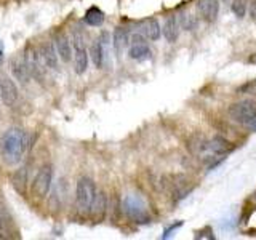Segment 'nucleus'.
<instances>
[{"mask_svg": "<svg viewBox=\"0 0 256 240\" xmlns=\"http://www.w3.org/2000/svg\"><path fill=\"white\" fill-rule=\"evenodd\" d=\"M178 22H180V28H182L184 30H194L197 28L196 16L189 12H181L178 16Z\"/></svg>", "mask_w": 256, "mask_h": 240, "instance_id": "nucleus-21", "label": "nucleus"}, {"mask_svg": "<svg viewBox=\"0 0 256 240\" xmlns=\"http://www.w3.org/2000/svg\"><path fill=\"white\" fill-rule=\"evenodd\" d=\"M248 61H250L252 64H256V53L250 54V60H248Z\"/></svg>", "mask_w": 256, "mask_h": 240, "instance_id": "nucleus-29", "label": "nucleus"}, {"mask_svg": "<svg viewBox=\"0 0 256 240\" xmlns=\"http://www.w3.org/2000/svg\"><path fill=\"white\" fill-rule=\"evenodd\" d=\"M0 98L5 106H13L18 100V86L10 77H0Z\"/></svg>", "mask_w": 256, "mask_h": 240, "instance_id": "nucleus-8", "label": "nucleus"}, {"mask_svg": "<svg viewBox=\"0 0 256 240\" xmlns=\"http://www.w3.org/2000/svg\"><path fill=\"white\" fill-rule=\"evenodd\" d=\"M229 116L236 120L237 124H242L256 132V101L244 100L230 106Z\"/></svg>", "mask_w": 256, "mask_h": 240, "instance_id": "nucleus-2", "label": "nucleus"}, {"mask_svg": "<svg viewBox=\"0 0 256 240\" xmlns=\"http://www.w3.org/2000/svg\"><path fill=\"white\" fill-rule=\"evenodd\" d=\"M106 212H108V197L102 190H96L93 202L90 208H88V214H90V218L94 222H101L104 220V216H106Z\"/></svg>", "mask_w": 256, "mask_h": 240, "instance_id": "nucleus-7", "label": "nucleus"}, {"mask_svg": "<svg viewBox=\"0 0 256 240\" xmlns=\"http://www.w3.org/2000/svg\"><path fill=\"white\" fill-rule=\"evenodd\" d=\"M250 14H252V20L256 22V0L252 2V6H250Z\"/></svg>", "mask_w": 256, "mask_h": 240, "instance_id": "nucleus-28", "label": "nucleus"}, {"mask_svg": "<svg viewBox=\"0 0 256 240\" xmlns=\"http://www.w3.org/2000/svg\"><path fill=\"white\" fill-rule=\"evenodd\" d=\"M130 44V34H128V29L125 28H117L114 30V46L117 53H122L125 48Z\"/></svg>", "mask_w": 256, "mask_h": 240, "instance_id": "nucleus-18", "label": "nucleus"}, {"mask_svg": "<svg viewBox=\"0 0 256 240\" xmlns=\"http://www.w3.org/2000/svg\"><path fill=\"white\" fill-rule=\"evenodd\" d=\"M53 182V168L52 165H44L37 172L34 182H32V194L37 198H45L52 189Z\"/></svg>", "mask_w": 256, "mask_h": 240, "instance_id": "nucleus-5", "label": "nucleus"}, {"mask_svg": "<svg viewBox=\"0 0 256 240\" xmlns=\"http://www.w3.org/2000/svg\"><path fill=\"white\" fill-rule=\"evenodd\" d=\"M12 184L16 189V192H20V194L26 192V186H28V168L26 166H21L20 170L14 172L12 178Z\"/></svg>", "mask_w": 256, "mask_h": 240, "instance_id": "nucleus-16", "label": "nucleus"}, {"mask_svg": "<svg viewBox=\"0 0 256 240\" xmlns=\"http://www.w3.org/2000/svg\"><path fill=\"white\" fill-rule=\"evenodd\" d=\"M40 54H42V61L46 68H50L53 70L58 69V53H56L52 42H45L40 46Z\"/></svg>", "mask_w": 256, "mask_h": 240, "instance_id": "nucleus-11", "label": "nucleus"}, {"mask_svg": "<svg viewBox=\"0 0 256 240\" xmlns=\"http://www.w3.org/2000/svg\"><path fill=\"white\" fill-rule=\"evenodd\" d=\"M54 48H56V53H58L60 58L64 62H69L72 58V48H70V42L68 36L64 32H56L54 36Z\"/></svg>", "mask_w": 256, "mask_h": 240, "instance_id": "nucleus-10", "label": "nucleus"}, {"mask_svg": "<svg viewBox=\"0 0 256 240\" xmlns=\"http://www.w3.org/2000/svg\"><path fill=\"white\" fill-rule=\"evenodd\" d=\"M0 229H2V234H6V237H10V234H18L13 220L6 214L0 216Z\"/></svg>", "mask_w": 256, "mask_h": 240, "instance_id": "nucleus-22", "label": "nucleus"}, {"mask_svg": "<svg viewBox=\"0 0 256 240\" xmlns=\"http://www.w3.org/2000/svg\"><path fill=\"white\" fill-rule=\"evenodd\" d=\"M122 212L134 222L146 224L150 221V216L146 210V202L140 196H126L122 200Z\"/></svg>", "mask_w": 256, "mask_h": 240, "instance_id": "nucleus-3", "label": "nucleus"}, {"mask_svg": "<svg viewBox=\"0 0 256 240\" xmlns=\"http://www.w3.org/2000/svg\"><path fill=\"white\" fill-rule=\"evenodd\" d=\"M250 200H252V204H253V205H256V192H253L252 197H250Z\"/></svg>", "mask_w": 256, "mask_h": 240, "instance_id": "nucleus-30", "label": "nucleus"}, {"mask_svg": "<svg viewBox=\"0 0 256 240\" xmlns=\"http://www.w3.org/2000/svg\"><path fill=\"white\" fill-rule=\"evenodd\" d=\"M72 46H74V70L77 74H84L88 66V50L80 32H76L72 37Z\"/></svg>", "mask_w": 256, "mask_h": 240, "instance_id": "nucleus-6", "label": "nucleus"}, {"mask_svg": "<svg viewBox=\"0 0 256 240\" xmlns=\"http://www.w3.org/2000/svg\"><path fill=\"white\" fill-rule=\"evenodd\" d=\"M102 21H104V13L98 6L88 8V12L85 13V22L88 26H101Z\"/></svg>", "mask_w": 256, "mask_h": 240, "instance_id": "nucleus-20", "label": "nucleus"}, {"mask_svg": "<svg viewBox=\"0 0 256 240\" xmlns=\"http://www.w3.org/2000/svg\"><path fill=\"white\" fill-rule=\"evenodd\" d=\"M196 237H197V238H210V240L214 238L213 230H212L210 228H205V229H202V230H198L197 234H196Z\"/></svg>", "mask_w": 256, "mask_h": 240, "instance_id": "nucleus-25", "label": "nucleus"}, {"mask_svg": "<svg viewBox=\"0 0 256 240\" xmlns=\"http://www.w3.org/2000/svg\"><path fill=\"white\" fill-rule=\"evenodd\" d=\"M160 24L156 18H150V20H146L140 28V32L141 34L149 38V40H157L160 37Z\"/></svg>", "mask_w": 256, "mask_h": 240, "instance_id": "nucleus-15", "label": "nucleus"}, {"mask_svg": "<svg viewBox=\"0 0 256 240\" xmlns=\"http://www.w3.org/2000/svg\"><path fill=\"white\" fill-rule=\"evenodd\" d=\"M94 194H96L94 181L92 178L82 176V178L77 181V188H76V202H77V208L80 213H88V208H90L93 202Z\"/></svg>", "mask_w": 256, "mask_h": 240, "instance_id": "nucleus-4", "label": "nucleus"}, {"mask_svg": "<svg viewBox=\"0 0 256 240\" xmlns=\"http://www.w3.org/2000/svg\"><path fill=\"white\" fill-rule=\"evenodd\" d=\"M237 93H240V94H256V78L250 80V82H246L244 85H240L237 88Z\"/></svg>", "mask_w": 256, "mask_h": 240, "instance_id": "nucleus-24", "label": "nucleus"}, {"mask_svg": "<svg viewBox=\"0 0 256 240\" xmlns=\"http://www.w3.org/2000/svg\"><path fill=\"white\" fill-rule=\"evenodd\" d=\"M130 42L132 44H146V37H144L142 34H133Z\"/></svg>", "mask_w": 256, "mask_h": 240, "instance_id": "nucleus-27", "label": "nucleus"}, {"mask_svg": "<svg viewBox=\"0 0 256 240\" xmlns=\"http://www.w3.org/2000/svg\"><path fill=\"white\" fill-rule=\"evenodd\" d=\"M12 72L13 76L20 80L22 84H28L29 82V70H28V66H26V61H24V56H18V58H14L13 62H12Z\"/></svg>", "mask_w": 256, "mask_h": 240, "instance_id": "nucleus-14", "label": "nucleus"}, {"mask_svg": "<svg viewBox=\"0 0 256 240\" xmlns=\"http://www.w3.org/2000/svg\"><path fill=\"white\" fill-rule=\"evenodd\" d=\"M182 226V221H178V222H174V224H172L170 228L168 229H165V232H164V236H162V238H168L172 236V232L174 230V229H178V228H181Z\"/></svg>", "mask_w": 256, "mask_h": 240, "instance_id": "nucleus-26", "label": "nucleus"}, {"mask_svg": "<svg viewBox=\"0 0 256 240\" xmlns=\"http://www.w3.org/2000/svg\"><path fill=\"white\" fill-rule=\"evenodd\" d=\"M93 64L96 68H102V61H104V46L100 40H94L93 45L90 46V54Z\"/></svg>", "mask_w": 256, "mask_h": 240, "instance_id": "nucleus-19", "label": "nucleus"}, {"mask_svg": "<svg viewBox=\"0 0 256 240\" xmlns=\"http://www.w3.org/2000/svg\"><path fill=\"white\" fill-rule=\"evenodd\" d=\"M164 36L166 38V42H170V44H174L176 38H178V36H180V22H178V18H176L174 14H170L165 20Z\"/></svg>", "mask_w": 256, "mask_h": 240, "instance_id": "nucleus-13", "label": "nucleus"}, {"mask_svg": "<svg viewBox=\"0 0 256 240\" xmlns=\"http://www.w3.org/2000/svg\"><path fill=\"white\" fill-rule=\"evenodd\" d=\"M2 58H4V52H2V48H0V61H2Z\"/></svg>", "mask_w": 256, "mask_h": 240, "instance_id": "nucleus-31", "label": "nucleus"}, {"mask_svg": "<svg viewBox=\"0 0 256 240\" xmlns=\"http://www.w3.org/2000/svg\"><path fill=\"white\" fill-rule=\"evenodd\" d=\"M198 12L202 18L208 22H213L220 13V0H198Z\"/></svg>", "mask_w": 256, "mask_h": 240, "instance_id": "nucleus-9", "label": "nucleus"}, {"mask_svg": "<svg viewBox=\"0 0 256 240\" xmlns=\"http://www.w3.org/2000/svg\"><path fill=\"white\" fill-rule=\"evenodd\" d=\"M150 48L146 44H132L130 52H128V56L136 61H146L150 58Z\"/></svg>", "mask_w": 256, "mask_h": 240, "instance_id": "nucleus-17", "label": "nucleus"}, {"mask_svg": "<svg viewBox=\"0 0 256 240\" xmlns=\"http://www.w3.org/2000/svg\"><path fill=\"white\" fill-rule=\"evenodd\" d=\"M230 8L237 18H244L246 13V0H234Z\"/></svg>", "mask_w": 256, "mask_h": 240, "instance_id": "nucleus-23", "label": "nucleus"}, {"mask_svg": "<svg viewBox=\"0 0 256 240\" xmlns=\"http://www.w3.org/2000/svg\"><path fill=\"white\" fill-rule=\"evenodd\" d=\"M28 148V134L21 128H8L0 138V156L6 165H16L21 162Z\"/></svg>", "mask_w": 256, "mask_h": 240, "instance_id": "nucleus-1", "label": "nucleus"}, {"mask_svg": "<svg viewBox=\"0 0 256 240\" xmlns=\"http://www.w3.org/2000/svg\"><path fill=\"white\" fill-rule=\"evenodd\" d=\"M24 61H26L28 70L32 77L42 78V68H40V61H38V56H37L36 50H32V48L29 46L28 52H26V56H24Z\"/></svg>", "mask_w": 256, "mask_h": 240, "instance_id": "nucleus-12", "label": "nucleus"}]
</instances>
